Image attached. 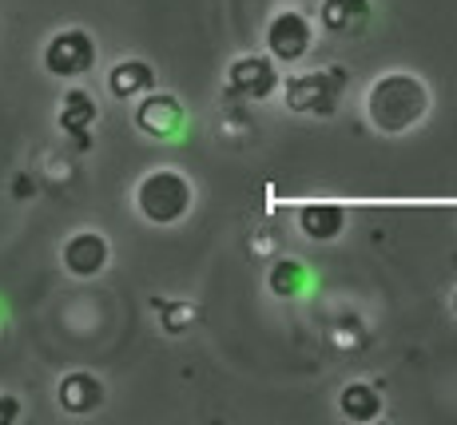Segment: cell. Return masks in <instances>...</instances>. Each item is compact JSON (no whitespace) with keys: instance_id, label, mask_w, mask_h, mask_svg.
Returning a JSON list of instances; mask_svg holds the SVG:
<instances>
[{"instance_id":"7a4b0ae2","label":"cell","mask_w":457,"mask_h":425,"mask_svg":"<svg viewBox=\"0 0 457 425\" xmlns=\"http://www.w3.org/2000/svg\"><path fill=\"white\" fill-rule=\"evenodd\" d=\"M136 207H139V215H144L147 223H160V227L179 223V219L191 211V183H187V175L171 171V167L152 171L136 188Z\"/></svg>"},{"instance_id":"8992f818","label":"cell","mask_w":457,"mask_h":425,"mask_svg":"<svg viewBox=\"0 0 457 425\" xmlns=\"http://www.w3.org/2000/svg\"><path fill=\"white\" fill-rule=\"evenodd\" d=\"M227 84H231V92L243 96V100H267L278 88V72L267 56H239L227 68Z\"/></svg>"},{"instance_id":"277c9868","label":"cell","mask_w":457,"mask_h":425,"mask_svg":"<svg viewBox=\"0 0 457 425\" xmlns=\"http://www.w3.org/2000/svg\"><path fill=\"white\" fill-rule=\"evenodd\" d=\"M92 64H96V44L84 29L56 32L48 40V48H44V68L52 76H84Z\"/></svg>"},{"instance_id":"52a82bcc","label":"cell","mask_w":457,"mask_h":425,"mask_svg":"<svg viewBox=\"0 0 457 425\" xmlns=\"http://www.w3.org/2000/svg\"><path fill=\"white\" fill-rule=\"evenodd\" d=\"M64 267L68 274H76V279H92V274H100L108 267V238L96 235V231H80L68 238L64 246Z\"/></svg>"},{"instance_id":"8fae6325","label":"cell","mask_w":457,"mask_h":425,"mask_svg":"<svg viewBox=\"0 0 457 425\" xmlns=\"http://www.w3.org/2000/svg\"><path fill=\"white\" fill-rule=\"evenodd\" d=\"M108 88H112V96H120V100H131V96H139V92H152L155 72H152V64H144V60H124V64L112 68Z\"/></svg>"},{"instance_id":"9c48e42d","label":"cell","mask_w":457,"mask_h":425,"mask_svg":"<svg viewBox=\"0 0 457 425\" xmlns=\"http://www.w3.org/2000/svg\"><path fill=\"white\" fill-rule=\"evenodd\" d=\"M298 227L314 238V243H327V238H338L342 227H346V211L338 203H306L303 215H298Z\"/></svg>"},{"instance_id":"7c38bea8","label":"cell","mask_w":457,"mask_h":425,"mask_svg":"<svg viewBox=\"0 0 457 425\" xmlns=\"http://www.w3.org/2000/svg\"><path fill=\"white\" fill-rule=\"evenodd\" d=\"M338 410H342V418H350V421H374L378 413H382V397H378L374 386L350 382L338 394Z\"/></svg>"},{"instance_id":"2e32d148","label":"cell","mask_w":457,"mask_h":425,"mask_svg":"<svg viewBox=\"0 0 457 425\" xmlns=\"http://www.w3.org/2000/svg\"><path fill=\"white\" fill-rule=\"evenodd\" d=\"M16 418H21V402H16V397H8V394H0V425L16 421Z\"/></svg>"},{"instance_id":"5b68a950","label":"cell","mask_w":457,"mask_h":425,"mask_svg":"<svg viewBox=\"0 0 457 425\" xmlns=\"http://www.w3.org/2000/svg\"><path fill=\"white\" fill-rule=\"evenodd\" d=\"M311 44H314V29L303 12H278L275 21H270L267 48L278 64H295V60H303L306 52H311Z\"/></svg>"},{"instance_id":"ba28073f","label":"cell","mask_w":457,"mask_h":425,"mask_svg":"<svg viewBox=\"0 0 457 425\" xmlns=\"http://www.w3.org/2000/svg\"><path fill=\"white\" fill-rule=\"evenodd\" d=\"M136 128L147 131V136H155V139H171L175 131L183 128L179 100H175V96H163V92L147 96V100L136 108Z\"/></svg>"},{"instance_id":"9a60e30c","label":"cell","mask_w":457,"mask_h":425,"mask_svg":"<svg viewBox=\"0 0 457 425\" xmlns=\"http://www.w3.org/2000/svg\"><path fill=\"white\" fill-rule=\"evenodd\" d=\"M306 271H303V262H295V259H283V262H275V271H270V290H275L278 298H295L298 290H306Z\"/></svg>"},{"instance_id":"4fadbf2b","label":"cell","mask_w":457,"mask_h":425,"mask_svg":"<svg viewBox=\"0 0 457 425\" xmlns=\"http://www.w3.org/2000/svg\"><path fill=\"white\" fill-rule=\"evenodd\" d=\"M370 16V0H322V24L330 32H354Z\"/></svg>"},{"instance_id":"6da1fadb","label":"cell","mask_w":457,"mask_h":425,"mask_svg":"<svg viewBox=\"0 0 457 425\" xmlns=\"http://www.w3.org/2000/svg\"><path fill=\"white\" fill-rule=\"evenodd\" d=\"M426 108H429L426 84H421L418 76H406V72L382 76L370 88V96H366V112H370L374 128L378 131H390V136L414 128V123L426 116Z\"/></svg>"},{"instance_id":"30bf717a","label":"cell","mask_w":457,"mask_h":425,"mask_svg":"<svg viewBox=\"0 0 457 425\" xmlns=\"http://www.w3.org/2000/svg\"><path fill=\"white\" fill-rule=\"evenodd\" d=\"M60 405H64L68 413H92L104 405V386L100 378L92 374H68L64 382H60Z\"/></svg>"},{"instance_id":"3957f363","label":"cell","mask_w":457,"mask_h":425,"mask_svg":"<svg viewBox=\"0 0 457 425\" xmlns=\"http://www.w3.org/2000/svg\"><path fill=\"white\" fill-rule=\"evenodd\" d=\"M342 92H346V68H322L287 79V108L303 116H334Z\"/></svg>"},{"instance_id":"e0dca14e","label":"cell","mask_w":457,"mask_h":425,"mask_svg":"<svg viewBox=\"0 0 457 425\" xmlns=\"http://www.w3.org/2000/svg\"><path fill=\"white\" fill-rule=\"evenodd\" d=\"M453 310H457V298H453Z\"/></svg>"},{"instance_id":"5bb4252c","label":"cell","mask_w":457,"mask_h":425,"mask_svg":"<svg viewBox=\"0 0 457 425\" xmlns=\"http://www.w3.org/2000/svg\"><path fill=\"white\" fill-rule=\"evenodd\" d=\"M92 123H96V100L87 92H80V88H72L64 96V108H60V128L68 136H87Z\"/></svg>"}]
</instances>
